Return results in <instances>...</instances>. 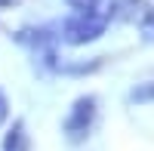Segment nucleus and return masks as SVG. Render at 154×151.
Instances as JSON below:
<instances>
[{"mask_svg":"<svg viewBox=\"0 0 154 151\" xmlns=\"http://www.w3.org/2000/svg\"><path fill=\"white\" fill-rule=\"evenodd\" d=\"M126 99H130L133 105H148V102H154V80H148V83H139V86H133Z\"/></svg>","mask_w":154,"mask_h":151,"instance_id":"20e7f679","label":"nucleus"},{"mask_svg":"<svg viewBox=\"0 0 154 151\" xmlns=\"http://www.w3.org/2000/svg\"><path fill=\"white\" fill-rule=\"evenodd\" d=\"M68 6H74L77 12H83V9H99L102 6V0H65Z\"/></svg>","mask_w":154,"mask_h":151,"instance_id":"423d86ee","label":"nucleus"},{"mask_svg":"<svg viewBox=\"0 0 154 151\" xmlns=\"http://www.w3.org/2000/svg\"><path fill=\"white\" fill-rule=\"evenodd\" d=\"M6 114H9V102H6V96L0 93V123L6 120Z\"/></svg>","mask_w":154,"mask_h":151,"instance_id":"0eeeda50","label":"nucleus"},{"mask_svg":"<svg viewBox=\"0 0 154 151\" xmlns=\"http://www.w3.org/2000/svg\"><path fill=\"white\" fill-rule=\"evenodd\" d=\"M16 0H0V9H6V6H12Z\"/></svg>","mask_w":154,"mask_h":151,"instance_id":"6e6552de","label":"nucleus"},{"mask_svg":"<svg viewBox=\"0 0 154 151\" xmlns=\"http://www.w3.org/2000/svg\"><path fill=\"white\" fill-rule=\"evenodd\" d=\"M108 12L105 9H83V12H74V16H68L65 22L59 25V40L62 43H68V46H86V43H93L99 40L102 34H105L108 28Z\"/></svg>","mask_w":154,"mask_h":151,"instance_id":"f257e3e1","label":"nucleus"},{"mask_svg":"<svg viewBox=\"0 0 154 151\" xmlns=\"http://www.w3.org/2000/svg\"><path fill=\"white\" fill-rule=\"evenodd\" d=\"M3 151H28V133H25V120H16L3 136Z\"/></svg>","mask_w":154,"mask_h":151,"instance_id":"7ed1b4c3","label":"nucleus"},{"mask_svg":"<svg viewBox=\"0 0 154 151\" xmlns=\"http://www.w3.org/2000/svg\"><path fill=\"white\" fill-rule=\"evenodd\" d=\"M139 34L145 43H154V6H145V12L139 16Z\"/></svg>","mask_w":154,"mask_h":151,"instance_id":"39448f33","label":"nucleus"},{"mask_svg":"<svg viewBox=\"0 0 154 151\" xmlns=\"http://www.w3.org/2000/svg\"><path fill=\"white\" fill-rule=\"evenodd\" d=\"M96 114H99V99L96 96L74 99V105L68 108V117L62 120V133H65V139L71 145L86 142V136H89V130H93V123H96Z\"/></svg>","mask_w":154,"mask_h":151,"instance_id":"f03ea898","label":"nucleus"}]
</instances>
